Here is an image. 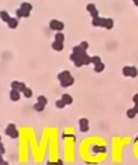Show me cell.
<instances>
[{
    "instance_id": "29",
    "label": "cell",
    "mask_w": 138,
    "mask_h": 165,
    "mask_svg": "<svg viewBox=\"0 0 138 165\" xmlns=\"http://www.w3.org/2000/svg\"><path fill=\"white\" fill-rule=\"evenodd\" d=\"M133 109H134V112H136V113H138V104H136V105L133 107Z\"/></svg>"
},
{
    "instance_id": "18",
    "label": "cell",
    "mask_w": 138,
    "mask_h": 165,
    "mask_svg": "<svg viewBox=\"0 0 138 165\" xmlns=\"http://www.w3.org/2000/svg\"><path fill=\"white\" fill-rule=\"evenodd\" d=\"M64 40H65V36H64L63 32H57V33L55 35V41L64 44Z\"/></svg>"
},
{
    "instance_id": "15",
    "label": "cell",
    "mask_w": 138,
    "mask_h": 165,
    "mask_svg": "<svg viewBox=\"0 0 138 165\" xmlns=\"http://www.w3.org/2000/svg\"><path fill=\"white\" fill-rule=\"evenodd\" d=\"M69 76H72L71 72L69 71H63V72H60V73L57 75V80L59 81H63V80H65L67 77H69Z\"/></svg>"
},
{
    "instance_id": "8",
    "label": "cell",
    "mask_w": 138,
    "mask_h": 165,
    "mask_svg": "<svg viewBox=\"0 0 138 165\" xmlns=\"http://www.w3.org/2000/svg\"><path fill=\"white\" fill-rule=\"evenodd\" d=\"M73 84H75V79H73V76H69V77H67L65 80L60 81V85H61L63 88H69V87H72Z\"/></svg>"
},
{
    "instance_id": "1",
    "label": "cell",
    "mask_w": 138,
    "mask_h": 165,
    "mask_svg": "<svg viewBox=\"0 0 138 165\" xmlns=\"http://www.w3.org/2000/svg\"><path fill=\"white\" fill-rule=\"evenodd\" d=\"M32 4L31 3H27V2H23L20 4V7L16 10V19H21V18H28L32 11Z\"/></svg>"
},
{
    "instance_id": "36",
    "label": "cell",
    "mask_w": 138,
    "mask_h": 165,
    "mask_svg": "<svg viewBox=\"0 0 138 165\" xmlns=\"http://www.w3.org/2000/svg\"><path fill=\"white\" fill-rule=\"evenodd\" d=\"M0 141H2V136H0Z\"/></svg>"
},
{
    "instance_id": "22",
    "label": "cell",
    "mask_w": 138,
    "mask_h": 165,
    "mask_svg": "<svg viewBox=\"0 0 138 165\" xmlns=\"http://www.w3.org/2000/svg\"><path fill=\"white\" fill-rule=\"evenodd\" d=\"M136 115H137V113L134 112V109H133V108H129V109L126 111V116H128L129 119H134Z\"/></svg>"
},
{
    "instance_id": "25",
    "label": "cell",
    "mask_w": 138,
    "mask_h": 165,
    "mask_svg": "<svg viewBox=\"0 0 138 165\" xmlns=\"http://www.w3.org/2000/svg\"><path fill=\"white\" fill-rule=\"evenodd\" d=\"M55 105H56V107H57V108H60V109H61V108H64V107H67V105H65V103H64V101H63V100H61V99H60V100H56Z\"/></svg>"
},
{
    "instance_id": "35",
    "label": "cell",
    "mask_w": 138,
    "mask_h": 165,
    "mask_svg": "<svg viewBox=\"0 0 138 165\" xmlns=\"http://www.w3.org/2000/svg\"><path fill=\"white\" fill-rule=\"evenodd\" d=\"M136 141H138V136H137V137H136Z\"/></svg>"
},
{
    "instance_id": "6",
    "label": "cell",
    "mask_w": 138,
    "mask_h": 165,
    "mask_svg": "<svg viewBox=\"0 0 138 165\" xmlns=\"http://www.w3.org/2000/svg\"><path fill=\"white\" fill-rule=\"evenodd\" d=\"M86 11L89 12V14H90L92 19H97V18H100V15H98V10H97L96 4H93V3L86 4Z\"/></svg>"
},
{
    "instance_id": "5",
    "label": "cell",
    "mask_w": 138,
    "mask_h": 165,
    "mask_svg": "<svg viewBox=\"0 0 138 165\" xmlns=\"http://www.w3.org/2000/svg\"><path fill=\"white\" fill-rule=\"evenodd\" d=\"M25 88H27V85L23 81H17V80H15V81L11 83V89H15V91L20 92V93H23Z\"/></svg>"
},
{
    "instance_id": "4",
    "label": "cell",
    "mask_w": 138,
    "mask_h": 165,
    "mask_svg": "<svg viewBox=\"0 0 138 165\" xmlns=\"http://www.w3.org/2000/svg\"><path fill=\"white\" fill-rule=\"evenodd\" d=\"M64 23L63 22H60V20H56V19H53V20H51L49 22V28L52 31H55L56 33H57V32H61L63 29H64Z\"/></svg>"
},
{
    "instance_id": "23",
    "label": "cell",
    "mask_w": 138,
    "mask_h": 165,
    "mask_svg": "<svg viewBox=\"0 0 138 165\" xmlns=\"http://www.w3.org/2000/svg\"><path fill=\"white\" fill-rule=\"evenodd\" d=\"M44 108H45V105H43V104H39V103H36L35 105H33V109H35L36 112H43Z\"/></svg>"
},
{
    "instance_id": "17",
    "label": "cell",
    "mask_w": 138,
    "mask_h": 165,
    "mask_svg": "<svg viewBox=\"0 0 138 165\" xmlns=\"http://www.w3.org/2000/svg\"><path fill=\"white\" fill-rule=\"evenodd\" d=\"M52 49H53V51H57V52H61V51L64 49V44L57 43V41H53V43H52Z\"/></svg>"
},
{
    "instance_id": "11",
    "label": "cell",
    "mask_w": 138,
    "mask_h": 165,
    "mask_svg": "<svg viewBox=\"0 0 138 165\" xmlns=\"http://www.w3.org/2000/svg\"><path fill=\"white\" fill-rule=\"evenodd\" d=\"M92 152L94 155H97V153H105L106 152V148H105L104 145H92Z\"/></svg>"
},
{
    "instance_id": "14",
    "label": "cell",
    "mask_w": 138,
    "mask_h": 165,
    "mask_svg": "<svg viewBox=\"0 0 138 165\" xmlns=\"http://www.w3.org/2000/svg\"><path fill=\"white\" fill-rule=\"evenodd\" d=\"M12 16H10V14H8L7 11H0V19L3 20L4 23H8L11 20Z\"/></svg>"
},
{
    "instance_id": "28",
    "label": "cell",
    "mask_w": 138,
    "mask_h": 165,
    "mask_svg": "<svg viewBox=\"0 0 138 165\" xmlns=\"http://www.w3.org/2000/svg\"><path fill=\"white\" fill-rule=\"evenodd\" d=\"M133 103H134V105L138 104V93H136L134 96H133Z\"/></svg>"
},
{
    "instance_id": "27",
    "label": "cell",
    "mask_w": 138,
    "mask_h": 165,
    "mask_svg": "<svg viewBox=\"0 0 138 165\" xmlns=\"http://www.w3.org/2000/svg\"><path fill=\"white\" fill-rule=\"evenodd\" d=\"M4 153H6V148H4L3 143L0 141V155H4Z\"/></svg>"
},
{
    "instance_id": "10",
    "label": "cell",
    "mask_w": 138,
    "mask_h": 165,
    "mask_svg": "<svg viewBox=\"0 0 138 165\" xmlns=\"http://www.w3.org/2000/svg\"><path fill=\"white\" fill-rule=\"evenodd\" d=\"M20 97H21V93L17 91H15V89H11L10 92V99H11V101H19Z\"/></svg>"
},
{
    "instance_id": "31",
    "label": "cell",
    "mask_w": 138,
    "mask_h": 165,
    "mask_svg": "<svg viewBox=\"0 0 138 165\" xmlns=\"http://www.w3.org/2000/svg\"><path fill=\"white\" fill-rule=\"evenodd\" d=\"M4 163V159H3V155H0V165Z\"/></svg>"
},
{
    "instance_id": "9",
    "label": "cell",
    "mask_w": 138,
    "mask_h": 165,
    "mask_svg": "<svg viewBox=\"0 0 138 165\" xmlns=\"http://www.w3.org/2000/svg\"><path fill=\"white\" fill-rule=\"evenodd\" d=\"M92 26L93 27H102L105 28V18H97V19H92Z\"/></svg>"
},
{
    "instance_id": "21",
    "label": "cell",
    "mask_w": 138,
    "mask_h": 165,
    "mask_svg": "<svg viewBox=\"0 0 138 165\" xmlns=\"http://www.w3.org/2000/svg\"><path fill=\"white\" fill-rule=\"evenodd\" d=\"M23 95L24 96H25V97L27 99H29V97H32V95H33V92H32V89H31V88H25V89H24V92H23Z\"/></svg>"
},
{
    "instance_id": "30",
    "label": "cell",
    "mask_w": 138,
    "mask_h": 165,
    "mask_svg": "<svg viewBox=\"0 0 138 165\" xmlns=\"http://www.w3.org/2000/svg\"><path fill=\"white\" fill-rule=\"evenodd\" d=\"M56 165H64L63 164V160H57V161H56Z\"/></svg>"
},
{
    "instance_id": "19",
    "label": "cell",
    "mask_w": 138,
    "mask_h": 165,
    "mask_svg": "<svg viewBox=\"0 0 138 165\" xmlns=\"http://www.w3.org/2000/svg\"><path fill=\"white\" fill-rule=\"evenodd\" d=\"M104 69H105V64H104L102 61L94 65V72H96V73H101V72H102Z\"/></svg>"
},
{
    "instance_id": "20",
    "label": "cell",
    "mask_w": 138,
    "mask_h": 165,
    "mask_svg": "<svg viewBox=\"0 0 138 165\" xmlns=\"http://www.w3.org/2000/svg\"><path fill=\"white\" fill-rule=\"evenodd\" d=\"M37 103L39 104H43V105H47V104H48V99L45 97V96L40 95V96H37Z\"/></svg>"
},
{
    "instance_id": "34",
    "label": "cell",
    "mask_w": 138,
    "mask_h": 165,
    "mask_svg": "<svg viewBox=\"0 0 138 165\" xmlns=\"http://www.w3.org/2000/svg\"><path fill=\"white\" fill-rule=\"evenodd\" d=\"M2 165H10V164H8V163H7V161H4V163H3V164H2Z\"/></svg>"
},
{
    "instance_id": "13",
    "label": "cell",
    "mask_w": 138,
    "mask_h": 165,
    "mask_svg": "<svg viewBox=\"0 0 138 165\" xmlns=\"http://www.w3.org/2000/svg\"><path fill=\"white\" fill-rule=\"evenodd\" d=\"M60 99H61L65 103V105H71V104L73 103V97H72V96L69 95V93H64V95H63Z\"/></svg>"
},
{
    "instance_id": "2",
    "label": "cell",
    "mask_w": 138,
    "mask_h": 165,
    "mask_svg": "<svg viewBox=\"0 0 138 165\" xmlns=\"http://www.w3.org/2000/svg\"><path fill=\"white\" fill-rule=\"evenodd\" d=\"M6 135L8 136V137H11V139H19V136H20V133H19V131H17V128H16V125L15 124H8V125L6 127Z\"/></svg>"
},
{
    "instance_id": "33",
    "label": "cell",
    "mask_w": 138,
    "mask_h": 165,
    "mask_svg": "<svg viewBox=\"0 0 138 165\" xmlns=\"http://www.w3.org/2000/svg\"><path fill=\"white\" fill-rule=\"evenodd\" d=\"M47 165H56V163H51V161H48Z\"/></svg>"
},
{
    "instance_id": "12",
    "label": "cell",
    "mask_w": 138,
    "mask_h": 165,
    "mask_svg": "<svg viewBox=\"0 0 138 165\" xmlns=\"http://www.w3.org/2000/svg\"><path fill=\"white\" fill-rule=\"evenodd\" d=\"M7 26L8 28H11V29H16L19 26V19H16V18H11V20L7 23Z\"/></svg>"
},
{
    "instance_id": "16",
    "label": "cell",
    "mask_w": 138,
    "mask_h": 165,
    "mask_svg": "<svg viewBox=\"0 0 138 165\" xmlns=\"http://www.w3.org/2000/svg\"><path fill=\"white\" fill-rule=\"evenodd\" d=\"M114 27V20L110 18H105V29H112Z\"/></svg>"
},
{
    "instance_id": "3",
    "label": "cell",
    "mask_w": 138,
    "mask_h": 165,
    "mask_svg": "<svg viewBox=\"0 0 138 165\" xmlns=\"http://www.w3.org/2000/svg\"><path fill=\"white\" fill-rule=\"evenodd\" d=\"M122 75L125 77H137L138 71L134 65H125L122 68Z\"/></svg>"
},
{
    "instance_id": "32",
    "label": "cell",
    "mask_w": 138,
    "mask_h": 165,
    "mask_svg": "<svg viewBox=\"0 0 138 165\" xmlns=\"http://www.w3.org/2000/svg\"><path fill=\"white\" fill-rule=\"evenodd\" d=\"M133 4H136V6L138 7V0H133Z\"/></svg>"
},
{
    "instance_id": "24",
    "label": "cell",
    "mask_w": 138,
    "mask_h": 165,
    "mask_svg": "<svg viewBox=\"0 0 138 165\" xmlns=\"http://www.w3.org/2000/svg\"><path fill=\"white\" fill-rule=\"evenodd\" d=\"M101 63V57L100 56H92V59H90V64H93V65H96V64H98Z\"/></svg>"
},
{
    "instance_id": "7",
    "label": "cell",
    "mask_w": 138,
    "mask_h": 165,
    "mask_svg": "<svg viewBox=\"0 0 138 165\" xmlns=\"http://www.w3.org/2000/svg\"><path fill=\"white\" fill-rule=\"evenodd\" d=\"M79 127H80V132H82V133H85V132L89 131V120L88 119H80L79 120Z\"/></svg>"
},
{
    "instance_id": "26",
    "label": "cell",
    "mask_w": 138,
    "mask_h": 165,
    "mask_svg": "<svg viewBox=\"0 0 138 165\" xmlns=\"http://www.w3.org/2000/svg\"><path fill=\"white\" fill-rule=\"evenodd\" d=\"M80 47L82 48L84 51H86L88 47H89V44H88V41H81V43H80Z\"/></svg>"
}]
</instances>
